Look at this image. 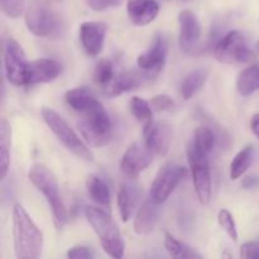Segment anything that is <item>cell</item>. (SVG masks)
Segmentation results:
<instances>
[{
  "label": "cell",
  "mask_w": 259,
  "mask_h": 259,
  "mask_svg": "<svg viewBox=\"0 0 259 259\" xmlns=\"http://www.w3.org/2000/svg\"><path fill=\"white\" fill-rule=\"evenodd\" d=\"M151 73L152 72H148V71H144L142 73L137 71H126V72L119 73V75H115V77L108 86L104 88V93L109 98H115L128 91L137 90L151 77Z\"/></svg>",
  "instance_id": "2e32d148"
},
{
  "label": "cell",
  "mask_w": 259,
  "mask_h": 259,
  "mask_svg": "<svg viewBox=\"0 0 259 259\" xmlns=\"http://www.w3.org/2000/svg\"><path fill=\"white\" fill-rule=\"evenodd\" d=\"M258 184H259L258 177H248V179H245V181H244V187L250 189V187H254L255 185H258Z\"/></svg>",
  "instance_id": "74e56055"
},
{
  "label": "cell",
  "mask_w": 259,
  "mask_h": 259,
  "mask_svg": "<svg viewBox=\"0 0 259 259\" xmlns=\"http://www.w3.org/2000/svg\"><path fill=\"white\" fill-rule=\"evenodd\" d=\"M126 13L133 24L144 27L157 18L159 4L156 0H128Z\"/></svg>",
  "instance_id": "ac0fdd59"
},
{
  "label": "cell",
  "mask_w": 259,
  "mask_h": 259,
  "mask_svg": "<svg viewBox=\"0 0 259 259\" xmlns=\"http://www.w3.org/2000/svg\"><path fill=\"white\" fill-rule=\"evenodd\" d=\"M209 68L200 67L196 70L191 71L186 77L184 78L181 83V95L185 100H190L194 98L206 83L207 78H209Z\"/></svg>",
  "instance_id": "44dd1931"
},
{
  "label": "cell",
  "mask_w": 259,
  "mask_h": 259,
  "mask_svg": "<svg viewBox=\"0 0 259 259\" xmlns=\"http://www.w3.org/2000/svg\"><path fill=\"white\" fill-rule=\"evenodd\" d=\"M144 143L159 156H166L172 143L174 131L171 125L163 121H154L153 119L144 123Z\"/></svg>",
  "instance_id": "7c38bea8"
},
{
  "label": "cell",
  "mask_w": 259,
  "mask_h": 259,
  "mask_svg": "<svg viewBox=\"0 0 259 259\" xmlns=\"http://www.w3.org/2000/svg\"><path fill=\"white\" fill-rule=\"evenodd\" d=\"M187 161L194 180L197 199L202 205H207L211 199V175H210L207 154L200 152L192 143L187 146Z\"/></svg>",
  "instance_id": "ba28073f"
},
{
  "label": "cell",
  "mask_w": 259,
  "mask_h": 259,
  "mask_svg": "<svg viewBox=\"0 0 259 259\" xmlns=\"http://www.w3.org/2000/svg\"><path fill=\"white\" fill-rule=\"evenodd\" d=\"M27 56L22 46L9 38L4 47V70L7 80L14 86H25L28 70Z\"/></svg>",
  "instance_id": "30bf717a"
},
{
  "label": "cell",
  "mask_w": 259,
  "mask_h": 259,
  "mask_svg": "<svg viewBox=\"0 0 259 259\" xmlns=\"http://www.w3.org/2000/svg\"><path fill=\"white\" fill-rule=\"evenodd\" d=\"M179 24L180 47L185 53L192 55L199 46L200 37H201L199 19L191 10H182L179 14Z\"/></svg>",
  "instance_id": "4fadbf2b"
},
{
  "label": "cell",
  "mask_w": 259,
  "mask_h": 259,
  "mask_svg": "<svg viewBox=\"0 0 259 259\" xmlns=\"http://www.w3.org/2000/svg\"><path fill=\"white\" fill-rule=\"evenodd\" d=\"M250 129H252L253 134L259 139V113L254 114L250 120Z\"/></svg>",
  "instance_id": "8d00e7d4"
},
{
  "label": "cell",
  "mask_w": 259,
  "mask_h": 259,
  "mask_svg": "<svg viewBox=\"0 0 259 259\" xmlns=\"http://www.w3.org/2000/svg\"><path fill=\"white\" fill-rule=\"evenodd\" d=\"M167 58V45L162 35L157 34L151 47L137 58V65L141 70L157 73L163 68Z\"/></svg>",
  "instance_id": "e0dca14e"
},
{
  "label": "cell",
  "mask_w": 259,
  "mask_h": 259,
  "mask_svg": "<svg viewBox=\"0 0 259 259\" xmlns=\"http://www.w3.org/2000/svg\"><path fill=\"white\" fill-rule=\"evenodd\" d=\"M258 47H259V42H258Z\"/></svg>",
  "instance_id": "f35d334b"
},
{
  "label": "cell",
  "mask_w": 259,
  "mask_h": 259,
  "mask_svg": "<svg viewBox=\"0 0 259 259\" xmlns=\"http://www.w3.org/2000/svg\"><path fill=\"white\" fill-rule=\"evenodd\" d=\"M85 217L89 224L98 235L101 247L108 255L113 258H121L125 252L124 239L119 232L110 215L105 210L96 206H89L85 209Z\"/></svg>",
  "instance_id": "7a4b0ae2"
},
{
  "label": "cell",
  "mask_w": 259,
  "mask_h": 259,
  "mask_svg": "<svg viewBox=\"0 0 259 259\" xmlns=\"http://www.w3.org/2000/svg\"><path fill=\"white\" fill-rule=\"evenodd\" d=\"M77 126L90 146L104 147L111 141V121L103 105L85 113Z\"/></svg>",
  "instance_id": "8992f818"
},
{
  "label": "cell",
  "mask_w": 259,
  "mask_h": 259,
  "mask_svg": "<svg viewBox=\"0 0 259 259\" xmlns=\"http://www.w3.org/2000/svg\"><path fill=\"white\" fill-rule=\"evenodd\" d=\"M42 118L45 123L47 124L48 128L53 132L58 141L71 152L75 154L78 158L83 159V161H93L94 156L89 147L83 143L82 139L76 134L70 126V124L57 113V111L52 110L50 108L42 109Z\"/></svg>",
  "instance_id": "277c9868"
},
{
  "label": "cell",
  "mask_w": 259,
  "mask_h": 259,
  "mask_svg": "<svg viewBox=\"0 0 259 259\" xmlns=\"http://www.w3.org/2000/svg\"><path fill=\"white\" fill-rule=\"evenodd\" d=\"M214 56L219 62L227 65L248 63L255 58L253 51L248 47L247 38L239 30L227 33L215 46Z\"/></svg>",
  "instance_id": "52a82bcc"
},
{
  "label": "cell",
  "mask_w": 259,
  "mask_h": 259,
  "mask_svg": "<svg viewBox=\"0 0 259 259\" xmlns=\"http://www.w3.org/2000/svg\"><path fill=\"white\" fill-rule=\"evenodd\" d=\"M164 248L168 252V254L171 255L172 258L177 259H200L202 258V255L200 253H197L196 250L192 249L191 247H189L185 243L180 242L179 239L174 237L169 233H166L164 234Z\"/></svg>",
  "instance_id": "484cf974"
},
{
  "label": "cell",
  "mask_w": 259,
  "mask_h": 259,
  "mask_svg": "<svg viewBox=\"0 0 259 259\" xmlns=\"http://www.w3.org/2000/svg\"><path fill=\"white\" fill-rule=\"evenodd\" d=\"M12 128L5 118L0 120V179L4 180L10 166Z\"/></svg>",
  "instance_id": "7402d4cb"
},
{
  "label": "cell",
  "mask_w": 259,
  "mask_h": 259,
  "mask_svg": "<svg viewBox=\"0 0 259 259\" xmlns=\"http://www.w3.org/2000/svg\"><path fill=\"white\" fill-rule=\"evenodd\" d=\"M86 5L95 12H103L108 8L118 5L120 0H85Z\"/></svg>",
  "instance_id": "d590c367"
},
{
  "label": "cell",
  "mask_w": 259,
  "mask_h": 259,
  "mask_svg": "<svg viewBox=\"0 0 259 259\" xmlns=\"http://www.w3.org/2000/svg\"><path fill=\"white\" fill-rule=\"evenodd\" d=\"M152 105V109L154 111H167L174 109L175 101L171 96L166 95V94H159L152 98V100L149 101Z\"/></svg>",
  "instance_id": "d6a6232c"
},
{
  "label": "cell",
  "mask_w": 259,
  "mask_h": 259,
  "mask_svg": "<svg viewBox=\"0 0 259 259\" xmlns=\"http://www.w3.org/2000/svg\"><path fill=\"white\" fill-rule=\"evenodd\" d=\"M94 77H95L96 83L99 86H108L111 82L114 77H115V73H114L113 63L110 60H101L100 62L96 65L95 72H94Z\"/></svg>",
  "instance_id": "f546056e"
},
{
  "label": "cell",
  "mask_w": 259,
  "mask_h": 259,
  "mask_svg": "<svg viewBox=\"0 0 259 259\" xmlns=\"http://www.w3.org/2000/svg\"><path fill=\"white\" fill-rule=\"evenodd\" d=\"M25 24L30 33L42 38L60 37L65 30V24L60 15L43 4H33L28 9Z\"/></svg>",
  "instance_id": "5b68a950"
},
{
  "label": "cell",
  "mask_w": 259,
  "mask_h": 259,
  "mask_svg": "<svg viewBox=\"0 0 259 259\" xmlns=\"http://www.w3.org/2000/svg\"><path fill=\"white\" fill-rule=\"evenodd\" d=\"M137 197H138V195H137L136 187L132 186V185L129 184L120 185L116 202H118L121 220H123L124 223H126L131 219L132 214H133L134 211V207H136L137 204Z\"/></svg>",
  "instance_id": "603a6c76"
},
{
  "label": "cell",
  "mask_w": 259,
  "mask_h": 259,
  "mask_svg": "<svg viewBox=\"0 0 259 259\" xmlns=\"http://www.w3.org/2000/svg\"><path fill=\"white\" fill-rule=\"evenodd\" d=\"M215 134L207 126H199L194 133V141L191 142L200 152L209 154L215 146Z\"/></svg>",
  "instance_id": "83f0119b"
},
{
  "label": "cell",
  "mask_w": 259,
  "mask_h": 259,
  "mask_svg": "<svg viewBox=\"0 0 259 259\" xmlns=\"http://www.w3.org/2000/svg\"><path fill=\"white\" fill-rule=\"evenodd\" d=\"M187 168L181 164L167 163L162 166L151 186V199L158 205L166 202L177 185L187 176Z\"/></svg>",
  "instance_id": "9c48e42d"
},
{
  "label": "cell",
  "mask_w": 259,
  "mask_h": 259,
  "mask_svg": "<svg viewBox=\"0 0 259 259\" xmlns=\"http://www.w3.org/2000/svg\"><path fill=\"white\" fill-rule=\"evenodd\" d=\"M158 204H156L152 199L144 201L134 219V232L139 235H147L152 233L158 223Z\"/></svg>",
  "instance_id": "d6986e66"
},
{
  "label": "cell",
  "mask_w": 259,
  "mask_h": 259,
  "mask_svg": "<svg viewBox=\"0 0 259 259\" xmlns=\"http://www.w3.org/2000/svg\"><path fill=\"white\" fill-rule=\"evenodd\" d=\"M253 158H254V146L253 144H248L244 148L240 149L230 163V179L234 181L240 179L253 163Z\"/></svg>",
  "instance_id": "cb8c5ba5"
},
{
  "label": "cell",
  "mask_w": 259,
  "mask_h": 259,
  "mask_svg": "<svg viewBox=\"0 0 259 259\" xmlns=\"http://www.w3.org/2000/svg\"><path fill=\"white\" fill-rule=\"evenodd\" d=\"M62 73V65L52 58H38L28 65L25 86L50 83Z\"/></svg>",
  "instance_id": "5bb4252c"
},
{
  "label": "cell",
  "mask_w": 259,
  "mask_h": 259,
  "mask_svg": "<svg viewBox=\"0 0 259 259\" xmlns=\"http://www.w3.org/2000/svg\"><path fill=\"white\" fill-rule=\"evenodd\" d=\"M65 100L70 108L83 114L101 106L100 101L95 98V95L91 93L90 89L85 88V86L68 90L65 94Z\"/></svg>",
  "instance_id": "ffe728a7"
},
{
  "label": "cell",
  "mask_w": 259,
  "mask_h": 259,
  "mask_svg": "<svg viewBox=\"0 0 259 259\" xmlns=\"http://www.w3.org/2000/svg\"><path fill=\"white\" fill-rule=\"evenodd\" d=\"M106 30L108 27L104 22H85L80 25L81 45L90 57H96L103 51Z\"/></svg>",
  "instance_id": "9a60e30c"
},
{
  "label": "cell",
  "mask_w": 259,
  "mask_h": 259,
  "mask_svg": "<svg viewBox=\"0 0 259 259\" xmlns=\"http://www.w3.org/2000/svg\"><path fill=\"white\" fill-rule=\"evenodd\" d=\"M218 222H219L220 227L225 230V233H227V234L229 235L234 242H237L238 240L237 224H235L233 215L230 214L227 209L220 210L219 214H218Z\"/></svg>",
  "instance_id": "4dcf8cb0"
},
{
  "label": "cell",
  "mask_w": 259,
  "mask_h": 259,
  "mask_svg": "<svg viewBox=\"0 0 259 259\" xmlns=\"http://www.w3.org/2000/svg\"><path fill=\"white\" fill-rule=\"evenodd\" d=\"M237 89L240 95L249 96L259 89V66L252 65L239 73Z\"/></svg>",
  "instance_id": "d4e9b609"
},
{
  "label": "cell",
  "mask_w": 259,
  "mask_h": 259,
  "mask_svg": "<svg viewBox=\"0 0 259 259\" xmlns=\"http://www.w3.org/2000/svg\"><path fill=\"white\" fill-rule=\"evenodd\" d=\"M3 13L12 19H17L24 13L25 0H0Z\"/></svg>",
  "instance_id": "1f68e13d"
},
{
  "label": "cell",
  "mask_w": 259,
  "mask_h": 259,
  "mask_svg": "<svg viewBox=\"0 0 259 259\" xmlns=\"http://www.w3.org/2000/svg\"><path fill=\"white\" fill-rule=\"evenodd\" d=\"M86 185H88L89 195L94 201L105 207L110 205V191H109L108 185L100 177L91 175V176H89Z\"/></svg>",
  "instance_id": "4316f807"
},
{
  "label": "cell",
  "mask_w": 259,
  "mask_h": 259,
  "mask_svg": "<svg viewBox=\"0 0 259 259\" xmlns=\"http://www.w3.org/2000/svg\"><path fill=\"white\" fill-rule=\"evenodd\" d=\"M28 179L37 187L38 191L42 192L43 196L47 200L48 205L52 210L56 225L58 228H62L67 223L68 215L65 204H63L62 196H61L60 185H58L55 174L45 164L37 163L29 169Z\"/></svg>",
  "instance_id": "3957f363"
},
{
  "label": "cell",
  "mask_w": 259,
  "mask_h": 259,
  "mask_svg": "<svg viewBox=\"0 0 259 259\" xmlns=\"http://www.w3.org/2000/svg\"><path fill=\"white\" fill-rule=\"evenodd\" d=\"M131 109L133 115L138 119L139 121H147L152 120L153 119V109H152L151 103H148L144 99L138 98V96H134L131 100Z\"/></svg>",
  "instance_id": "f1b7e54d"
},
{
  "label": "cell",
  "mask_w": 259,
  "mask_h": 259,
  "mask_svg": "<svg viewBox=\"0 0 259 259\" xmlns=\"http://www.w3.org/2000/svg\"><path fill=\"white\" fill-rule=\"evenodd\" d=\"M154 152L146 143L131 144L124 152L119 167L120 171L129 180H137L139 175L147 169V167L153 162Z\"/></svg>",
  "instance_id": "8fae6325"
},
{
  "label": "cell",
  "mask_w": 259,
  "mask_h": 259,
  "mask_svg": "<svg viewBox=\"0 0 259 259\" xmlns=\"http://www.w3.org/2000/svg\"><path fill=\"white\" fill-rule=\"evenodd\" d=\"M13 238L17 259H38L42 255L43 233L19 204L13 207Z\"/></svg>",
  "instance_id": "6da1fadb"
},
{
  "label": "cell",
  "mask_w": 259,
  "mask_h": 259,
  "mask_svg": "<svg viewBox=\"0 0 259 259\" xmlns=\"http://www.w3.org/2000/svg\"><path fill=\"white\" fill-rule=\"evenodd\" d=\"M95 255V250L88 245H75L67 252V257L71 259H91Z\"/></svg>",
  "instance_id": "836d02e7"
},
{
  "label": "cell",
  "mask_w": 259,
  "mask_h": 259,
  "mask_svg": "<svg viewBox=\"0 0 259 259\" xmlns=\"http://www.w3.org/2000/svg\"><path fill=\"white\" fill-rule=\"evenodd\" d=\"M242 258H259V240L244 243L240 248Z\"/></svg>",
  "instance_id": "e575fe53"
}]
</instances>
